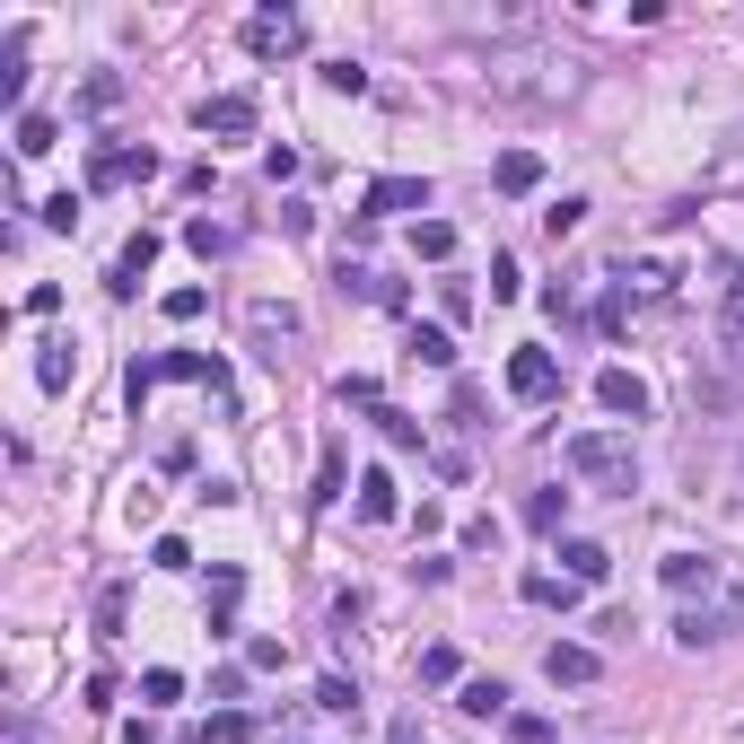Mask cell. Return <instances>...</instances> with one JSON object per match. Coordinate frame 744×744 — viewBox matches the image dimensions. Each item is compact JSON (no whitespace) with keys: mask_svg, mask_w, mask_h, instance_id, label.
<instances>
[{"mask_svg":"<svg viewBox=\"0 0 744 744\" xmlns=\"http://www.w3.org/2000/svg\"><path fill=\"white\" fill-rule=\"evenodd\" d=\"M561 465H570L578 482H605L614 499H630V482H639V456H630L621 429H578V438L561 447Z\"/></svg>","mask_w":744,"mask_h":744,"instance_id":"6da1fadb","label":"cell"},{"mask_svg":"<svg viewBox=\"0 0 744 744\" xmlns=\"http://www.w3.org/2000/svg\"><path fill=\"white\" fill-rule=\"evenodd\" d=\"M736 630H744V596L683 605V614H674V639H683V648H719V639H736Z\"/></svg>","mask_w":744,"mask_h":744,"instance_id":"7a4b0ae2","label":"cell"},{"mask_svg":"<svg viewBox=\"0 0 744 744\" xmlns=\"http://www.w3.org/2000/svg\"><path fill=\"white\" fill-rule=\"evenodd\" d=\"M403 211H429V184L421 176H376L360 193V220H403Z\"/></svg>","mask_w":744,"mask_h":744,"instance_id":"3957f363","label":"cell"},{"mask_svg":"<svg viewBox=\"0 0 744 744\" xmlns=\"http://www.w3.org/2000/svg\"><path fill=\"white\" fill-rule=\"evenodd\" d=\"M543 674H552L561 692H587V683L605 674V657H596L587 639H552V648H543Z\"/></svg>","mask_w":744,"mask_h":744,"instance_id":"277c9868","label":"cell"},{"mask_svg":"<svg viewBox=\"0 0 744 744\" xmlns=\"http://www.w3.org/2000/svg\"><path fill=\"white\" fill-rule=\"evenodd\" d=\"M508 394H517V403H552V394H561V360H552V351H517V360H508Z\"/></svg>","mask_w":744,"mask_h":744,"instance_id":"5b68a950","label":"cell"},{"mask_svg":"<svg viewBox=\"0 0 744 744\" xmlns=\"http://www.w3.org/2000/svg\"><path fill=\"white\" fill-rule=\"evenodd\" d=\"M246 53H254V62L298 53V18H289V9H263V18H246Z\"/></svg>","mask_w":744,"mask_h":744,"instance_id":"8992f818","label":"cell"},{"mask_svg":"<svg viewBox=\"0 0 744 744\" xmlns=\"http://www.w3.org/2000/svg\"><path fill=\"white\" fill-rule=\"evenodd\" d=\"M596 403H605L614 421H648V385H639L630 369H605V376H596Z\"/></svg>","mask_w":744,"mask_h":744,"instance_id":"52a82bcc","label":"cell"},{"mask_svg":"<svg viewBox=\"0 0 744 744\" xmlns=\"http://www.w3.org/2000/svg\"><path fill=\"white\" fill-rule=\"evenodd\" d=\"M657 578H666V587H674V596H683V605H692V596H710V587H719V570H710V561H701V552H666V570H657Z\"/></svg>","mask_w":744,"mask_h":744,"instance_id":"ba28073f","label":"cell"},{"mask_svg":"<svg viewBox=\"0 0 744 744\" xmlns=\"http://www.w3.org/2000/svg\"><path fill=\"white\" fill-rule=\"evenodd\" d=\"M202 131H220V140H246V131H254V97H246V88L211 97V106H202Z\"/></svg>","mask_w":744,"mask_h":744,"instance_id":"9c48e42d","label":"cell"},{"mask_svg":"<svg viewBox=\"0 0 744 744\" xmlns=\"http://www.w3.org/2000/svg\"><path fill=\"white\" fill-rule=\"evenodd\" d=\"M491 184H499V193H534V184H543V158H534V149H499Z\"/></svg>","mask_w":744,"mask_h":744,"instance_id":"30bf717a","label":"cell"},{"mask_svg":"<svg viewBox=\"0 0 744 744\" xmlns=\"http://www.w3.org/2000/svg\"><path fill=\"white\" fill-rule=\"evenodd\" d=\"M456 710H465V719H499V710H508V683H499V674H474V683H456Z\"/></svg>","mask_w":744,"mask_h":744,"instance_id":"8fae6325","label":"cell"},{"mask_svg":"<svg viewBox=\"0 0 744 744\" xmlns=\"http://www.w3.org/2000/svg\"><path fill=\"white\" fill-rule=\"evenodd\" d=\"M149 263H158V237H149V228H140V237H131V246H124V263H115V280H106V289H115V298H131V289H140V272H149Z\"/></svg>","mask_w":744,"mask_h":744,"instance_id":"7c38bea8","label":"cell"},{"mask_svg":"<svg viewBox=\"0 0 744 744\" xmlns=\"http://www.w3.org/2000/svg\"><path fill=\"white\" fill-rule=\"evenodd\" d=\"M394 508H403V499H394V474H385V465H369V474H360V517H369V525H385Z\"/></svg>","mask_w":744,"mask_h":744,"instance_id":"4fadbf2b","label":"cell"},{"mask_svg":"<svg viewBox=\"0 0 744 744\" xmlns=\"http://www.w3.org/2000/svg\"><path fill=\"white\" fill-rule=\"evenodd\" d=\"M517 596H525V605H561V614H570V605H578V578H552V570H525V587H517Z\"/></svg>","mask_w":744,"mask_h":744,"instance_id":"5bb4252c","label":"cell"},{"mask_svg":"<svg viewBox=\"0 0 744 744\" xmlns=\"http://www.w3.org/2000/svg\"><path fill=\"white\" fill-rule=\"evenodd\" d=\"M412 360H421V369H456V342H447V325H412Z\"/></svg>","mask_w":744,"mask_h":744,"instance_id":"9a60e30c","label":"cell"},{"mask_svg":"<svg viewBox=\"0 0 744 744\" xmlns=\"http://www.w3.org/2000/svg\"><path fill=\"white\" fill-rule=\"evenodd\" d=\"M561 561H570V578H578V587H596V578L614 570V552H605V543H561Z\"/></svg>","mask_w":744,"mask_h":744,"instance_id":"2e32d148","label":"cell"},{"mask_svg":"<svg viewBox=\"0 0 744 744\" xmlns=\"http://www.w3.org/2000/svg\"><path fill=\"white\" fill-rule=\"evenodd\" d=\"M140 369H149V385L158 376H211L220 385V360H202V351H167V360H140Z\"/></svg>","mask_w":744,"mask_h":744,"instance_id":"e0dca14e","label":"cell"},{"mask_svg":"<svg viewBox=\"0 0 744 744\" xmlns=\"http://www.w3.org/2000/svg\"><path fill=\"white\" fill-rule=\"evenodd\" d=\"M316 710H325V719H360V683L325 674V683H316Z\"/></svg>","mask_w":744,"mask_h":744,"instance_id":"ac0fdd59","label":"cell"},{"mask_svg":"<svg viewBox=\"0 0 744 744\" xmlns=\"http://www.w3.org/2000/svg\"><path fill=\"white\" fill-rule=\"evenodd\" d=\"M71 369H79V360H71V342H44V360H35V385H44V394H62V385H71Z\"/></svg>","mask_w":744,"mask_h":744,"instance_id":"d6986e66","label":"cell"},{"mask_svg":"<svg viewBox=\"0 0 744 744\" xmlns=\"http://www.w3.org/2000/svg\"><path fill=\"white\" fill-rule=\"evenodd\" d=\"M26 97V44L9 35V53H0V106H18Z\"/></svg>","mask_w":744,"mask_h":744,"instance_id":"ffe728a7","label":"cell"},{"mask_svg":"<svg viewBox=\"0 0 744 744\" xmlns=\"http://www.w3.org/2000/svg\"><path fill=\"white\" fill-rule=\"evenodd\" d=\"M140 701H149V710L184 701V674H176V666H149V674H140Z\"/></svg>","mask_w":744,"mask_h":744,"instance_id":"44dd1931","label":"cell"},{"mask_svg":"<svg viewBox=\"0 0 744 744\" xmlns=\"http://www.w3.org/2000/svg\"><path fill=\"white\" fill-rule=\"evenodd\" d=\"M88 184H97V193L131 184V158H124V149H97V158H88Z\"/></svg>","mask_w":744,"mask_h":744,"instance_id":"7402d4cb","label":"cell"},{"mask_svg":"<svg viewBox=\"0 0 744 744\" xmlns=\"http://www.w3.org/2000/svg\"><path fill=\"white\" fill-rule=\"evenodd\" d=\"M561 517H570V491H534L525 499V525H534V534H552Z\"/></svg>","mask_w":744,"mask_h":744,"instance_id":"603a6c76","label":"cell"},{"mask_svg":"<svg viewBox=\"0 0 744 744\" xmlns=\"http://www.w3.org/2000/svg\"><path fill=\"white\" fill-rule=\"evenodd\" d=\"M412 254H429V263H447V254H456V228H447V220H421V228H412Z\"/></svg>","mask_w":744,"mask_h":744,"instance_id":"cb8c5ba5","label":"cell"},{"mask_svg":"<svg viewBox=\"0 0 744 744\" xmlns=\"http://www.w3.org/2000/svg\"><path fill=\"white\" fill-rule=\"evenodd\" d=\"M53 149V115H18V158H44Z\"/></svg>","mask_w":744,"mask_h":744,"instance_id":"d4e9b609","label":"cell"},{"mask_svg":"<svg viewBox=\"0 0 744 744\" xmlns=\"http://www.w3.org/2000/svg\"><path fill=\"white\" fill-rule=\"evenodd\" d=\"M246 736H254V719H246V710H220V719L202 727V744H246Z\"/></svg>","mask_w":744,"mask_h":744,"instance_id":"484cf974","label":"cell"},{"mask_svg":"<svg viewBox=\"0 0 744 744\" xmlns=\"http://www.w3.org/2000/svg\"><path fill=\"white\" fill-rule=\"evenodd\" d=\"M184 246H193V254H228V246H237V237H228L220 220H193V228H184Z\"/></svg>","mask_w":744,"mask_h":744,"instance_id":"4316f807","label":"cell"},{"mask_svg":"<svg viewBox=\"0 0 744 744\" xmlns=\"http://www.w3.org/2000/svg\"><path fill=\"white\" fill-rule=\"evenodd\" d=\"M325 88H333V97H360L369 71H360V62H325Z\"/></svg>","mask_w":744,"mask_h":744,"instance_id":"83f0119b","label":"cell"},{"mask_svg":"<svg viewBox=\"0 0 744 744\" xmlns=\"http://www.w3.org/2000/svg\"><path fill=\"white\" fill-rule=\"evenodd\" d=\"M35 220H44V228H53V237H71V228H79V202H71V193H53V202H44V211H35Z\"/></svg>","mask_w":744,"mask_h":744,"instance_id":"f1b7e54d","label":"cell"},{"mask_svg":"<svg viewBox=\"0 0 744 744\" xmlns=\"http://www.w3.org/2000/svg\"><path fill=\"white\" fill-rule=\"evenodd\" d=\"M578 220H587V202H578V193H561V202H552V211H543V228H552V237H570V228H578Z\"/></svg>","mask_w":744,"mask_h":744,"instance_id":"f546056e","label":"cell"},{"mask_svg":"<svg viewBox=\"0 0 744 744\" xmlns=\"http://www.w3.org/2000/svg\"><path fill=\"white\" fill-rule=\"evenodd\" d=\"M254 333H298V307H272V298H254Z\"/></svg>","mask_w":744,"mask_h":744,"instance_id":"4dcf8cb0","label":"cell"},{"mask_svg":"<svg viewBox=\"0 0 744 744\" xmlns=\"http://www.w3.org/2000/svg\"><path fill=\"white\" fill-rule=\"evenodd\" d=\"M376 429H385V438H394V447H421V421H412V412H394V403H385V412H376Z\"/></svg>","mask_w":744,"mask_h":744,"instance_id":"1f68e13d","label":"cell"},{"mask_svg":"<svg viewBox=\"0 0 744 744\" xmlns=\"http://www.w3.org/2000/svg\"><path fill=\"white\" fill-rule=\"evenodd\" d=\"M421 683H456V648H447V639L421 648Z\"/></svg>","mask_w":744,"mask_h":744,"instance_id":"d6a6232c","label":"cell"},{"mask_svg":"<svg viewBox=\"0 0 744 744\" xmlns=\"http://www.w3.org/2000/svg\"><path fill=\"white\" fill-rule=\"evenodd\" d=\"M525 289V272H517V254H491V298H517Z\"/></svg>","mask_w":744,"mask_h":744,"instance_id":"836d02e7","label":"cell"},{"mask_svg":"<svg viewBox=\"0 0 744 744\" xmlns=\"http://www.w3.org/2000/svg\"><path fill=\"white\" fill-rule=\"evenodd\" d=\"M158 307H167V325H193V316H202V289H167Z\"/></svg>","mask_w":744,"mask_h":744,"instance_id":"e575fe53","label":"cell"},{"mask_svg":"<svg viewBox=\"0 0 744 744\" xmlns=\"http://www.w3.org/2000/svg\"><path fill=\"white\" fill-rule=\"evenodd\" d=\"M184 561H193L184 534H158V543H149V570H184Z\"/></svg>","mask_w":744,"mask_h":744,"instance_id":"d590c367","label":"cell"},{"mask_svg":"<svg viewBox=\"0 0 744 744\" xmlns=\"http://www.w3.org/2000/svg\"><path fill=\"white\" fill-rule=\"evenodd\" d=\"M316 499H342V447H325V465H316Z\"/></svg>","mask_w":744,"mask_h":744,"instance_id":"8d00e7d4","label":"cell"},{"mask_svg":"<svg viewBox=\"0 0 744 744\" xmlns=\"http://www.w3.org/2000/svg\"><path fill=\"white\" fill-rule=\"evenodd\" d=\"M115 630H124V587H106V596H97V639H115Z\"/></svg>","mask_w":744,"mask_h":744,"instance_id":"74e56055","label":"cell"},{"mask_svg":"<svg viewBox=\"0 0 744 744\" xmlns=\"http://www.w3.org/2000/svg\"><path fill=\"white\" fill-rule=\"evenodd\" d=\"M246 666H254V674H272V666H289V648H280V639H246Z\"/></svg>","mask_w":744,"mask_h":744,"instance_id":"f35d334b","label":"cell"},{"mask_svg":"<svg viewBox=\"0 0 744 744\" xmlns=\"http://www.w3.org/2000/svg\"><path fill=\"white\" fill-rule=\"evenodd\" d=\"M719 342H727V360L744 369V307H727V316H719Z\"/></svg>","mask_w":744,"mask_h":744,"instance_id":"ab89813d","label":"cell"},{"mask_svg":"<svg viewBox=\"0 0 744 744\" xmlns=\"http://www.w3.org/2000/svg\"><path fill=\"white\" fill-rule=\"evenodd\" d=\"M237 587H246V570H228V561H220V570H211V605H237Z\"/></svg>","mask_w":744,"mask_h":744,"instance_id":"60d3db41","label":"cell"},{"mask_svg":"<svg viewBox=\"0 0 744 744\" xmlns=\"http://www.w3.org/2000/svg\"><path fill=\"white\" fill-rule=\"evenodd\" d=\"M9 744H44V736H35V727H26V719H9Z\"/></svg>","mask_w":744,"mask_h":744,"instance_id":"b9f144b4","label":"cell"},{"mask_svg":"<svg viewBox=\"0 0 744 744\" xmlns=\"http://www.w3.org/2000/svg\"><path fill=\"white\" fill-rule=\"evenodd\" d=\"M403 744H421V736H412V727H403Z\"/></svg>","mask_w":744,"mask_h":744,"instance_id":"7bdbcfd3","label":"cell"}]
</instances>
